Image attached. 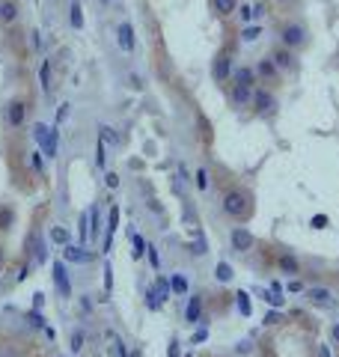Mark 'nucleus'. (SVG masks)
I'll return each instance as SVG.
<instances>
[{"label": "nucleus", "instance_id": "obj_1", "mask_svg": "<svg viewBox=\"0 0 339 357\" xmlns=\"http://www.w3.org/2000/svg\"><path fill=\"white\" fill-rule=\"evenodd\" d=\"M220 211L223 218H229L232 223H244L253 218L256 211V199L250 194V188L244 185H229L226 191L220 194Z\"/></svg>", "mask_w": 339, "mask_h": 357}, {"label": "nucleus", "instance_id": "obj_2", "mask_svg": "<svg viewBox=\"0 0 339 357\" xmlns=\"http://www.w3.org/2000/svg\"><path fill=\"white\" fill-rule=\"evenodd\" d=\"M274 30H277V42L286 45V48H292V51H298V54L307 51L312 45V30H310V24L301 15H282V18H277Z\"/></svg>", "mask_w": 339, "mask_h": 357}, {"label": "nucleus", "instance_id": "obj_3", "mask_svg": "<svg viewBox=\"0 0 339 357\" xmlns=\"http://www.w3.org/2000/svg\"><path fill=\"white\" fill-rule=\"evenodd\" d=\"M235 72V42H223L211 57V81L218 86H229Z\"/></svg>", "mask_w": 339, "mask_h": 357}, {"label": "nucleus", "instance_id": "obj_4", "mask_svg": "<svg viewBox=\"0 0 339 357\" xmlns=\"http://www.w3.org/2000/svg\"><path fill=\"white\" fill-rule=\"evenodd\" d=\"M250 110H253V116H259V119H274L280 114V96H277V89H271L265 84H256L253 86V96H250Z\"/></svg>", "mask_w": 339, "mask_h": 357}, {"label": "nucleus", "instance_id": "obj_5", "mask_svg": "<svg viewBox=\"0 0 339 357\" xmlns=\"http://www.w3.org/2000/svg\"><path fill=\"white\" fill-rule=\"evenodd\" d=\"M30 119V98L27 96H13L3 105V126L9 134H18L21 128H27Z\"/></svg>", "mask_w": 339, "mask_h": 357}, {"label": "nucleus", "instance_id": "obj_6", "mask_svg": "<svg viewBox=\"0 0 339 357\" xmlns=\"http://www.w3.org/2000/svg\"><path fill=\"white\" fill-rule=\"evenodd\" d=\"M268 54H271V60L277 63V69L286 75V77H292V75H298V72H301V54H298V51H292V48H286V45L274 42Z\"/></svg>", "mask_w": 339, "mask_h": 357}, {"label": "nucleus", "instance_id": "obj_7", "mask_svg": "<svg viewBox=\"0 0 339 357\" xmlns=\"http://www.w3.org/2000/svg\"><path fill=\"white\" fill-rule=\"evenodd\" d=\"M253 69H256V81H259V84H265V86H271V89H277V86L286 84V75L277 69V63L271 60V54L259 57V60L253 63Z\"/></svg>", "mask_w": 339, "mask_h": 357}, {"label": "nucleus", "instance_id": "obj_8", "mask_svg": "<svg viewBox=\"0 0 339 357\" xmlns=\"http://www.w3.org/2000/svg\"><path fill=\"white\" fill-rule=\"evenodd\" d=\"M21 0H0V30L3 33H13L18 24H21Z\"/></svg>", "mask_w": 339, "mask_h": 357}, {"label": "nucleus", "instance_id": "obj_9", "mask_svg": "<svg viewBox=\"0 0 339 357\" xmlns=\"http://www.w3.org/2000/svg\"><path fill=\"white\" fill-rule=\"evenodd\" d=\"M229 248L235 250V253H250V250H256V236L247 227H232L229 229Z\"/></svg>", "mask_w": 339, "mask_h": 357}, {"label": "nucleus", "instance_id": "obj_10", "mask_svg": "<svg viewBox=\"0 0 339 357\" xmlns=\"http://www.w3.org/2000/svg\"><path fill=\"white\" fill-rule=\"evenodd\" d=\"M116 45H119L122 54H128V57L137 51V36H134V24L128 18H122L116 24Z\"/></svg>", "mask_w": 339, "mask_h": 357}, {"label": "nucleus", "instance_id": "obj_11", "mask_svg": "<svg viewBox=\"0 0 339 357\" xmlns=\"http://www.w3.org/2000/svg\"><path fill=\"white\" fill-rule=\"evenodd\" d=\"M277 271L280 274H286V277H301L303 274V265H301V259L292 250H282L280 248V253H277Z\"/></svg>", "mask_w": 339, "mask_h": 357}, {"label": "nucleus", "instance_id": "obj_12", "mask_svg": "<svg viewBox=\"0 0 339 357\" xmlns=\"http://www.w3.org/2000/svg\"><path fill=\"white\" fill-rule=\"evenodd\" d=\"M239 3H241V0H209V13L218 21H232Z\"/></svg>", "mask_w": 339, "mask_h": 357}, {"label": "nucleus", "instance_id": "obj_13", "mask_svg": "<svg viewBox=\"0 0 339 357\" xmlns=\"http://www.w3.org/2000/svg\"><path fill=\"white\" fill-rule=\"evenodd\" d=\"M54 286L56 292H60V298H72V277L69 271H66V262H54Z\"/></svg>", "mask_w": 339, "mask_h": 357}, {"label": "nucleus", "instance_id": "obj_14", "mask_svg": "<svg viewBox=\"0 0 339 357\" xmlns=\"http://www.w3.org/2000/svg\"><path fill=\"white\" fill-rule=\"evenodd\" d=\"M250 96H253V89H250V86L229 84V105H232V110H244V107H250Z\"/></svg>", "mask_w": 339, "mask_h": 357}, {"label": "nucleus", "instance_id": "obj_15", "mask_svg": "<svg viewBox=\"0 0 339 357\" xmlns=\"http://www.w3.org/2000/svg\"><path fill=\"white\" fill-rule=\"evenodd\" d=\"M36 75H39V89L45 96H51V89H54V57H42Z\"/></svg>", "mask_w": 339, "mask_h": 357}, {"label": "nucleus", "instance_id": "obj_16", "mask_svg": "<svg viewBox=\"0 0 339 357\" xmlns=\"http://www.w3.org/2000/svg\"><path fill=\"white\" fill-rule=\"evenodd\" d=\"M202 307H206L202 295L199 292H194V295L188 292V304H185V321H188V325H197V321L202 319Z\"/></svg>", "mask_w": 339, "mask_h": 357}, {"label": "nucleus", "instance_id": "obj_17", "mask_svg": "<svg viewBox=\"0 0 339 357\" xmlns=\"http://www.w3.org/2000/svg\"><path fill=\"white\" fill-rule=\"evenodd\" d=\"M307 301L312 307H331L333 304V289L327 286H310L307 289Z\"/></svg>", "mask_w": 339, "mask_h": 357}, {"label": "nucleus", "instance_id": "obj_18", "mask_svg": "<svg viewBox=\"0 0 339 357\" xmlns=\"http://www.w3.org/2000/svg\"><path fill=\"white\" fill-rule=\"evenodd\" d=\"M229 84H241V86H256L259 81H256V69L250 63H241V66H235V72H232V81Z\"/></svg>", "mask_w": 339, "mask_h": 357}, {"label": "nucleus", "instance_id": "obj_19", "mask_svg": "<svg viewBox=\"0 0 339 357\" xmlns=\"http://www.w3.org/2000/svg\"><path fill=\"white\" fill-rule=\"evenodd\" d=\"M116 229H119V206H110V208H107V236H105V248H101L105 253H110Z\"/></svg>", "mask_w": 339, "mask_h": 357}, {"label": "nucleus", "instance_id": "obj_20", "mask_svg": "<svg viewBox=\"0 0 339 357\" xmlns=\"http://www.w3.org/2000/svg\"><path fill=\"white\" fill-rule=\"evenodd\" d=\"M63 256H66V262H77V265H84V262L93 259V253H89L84 244H81V248H75V244H66V248H63Z\"/></svg>", "mask_w": 339, "mask_h": 357}, {"label": "nucleus", "instance_id": "obj_21", "mask_svg": "<svg viewBox=\"0 0 339 357\" xmlns=\"http://www.w3.org/2000/svg\"><path fill=\"white\" fill-rule=\"evenodd\" d=\"M170 289H173V295H176V298H188V292H190V280H188V274L176 271L173 277H170Z\"/></svg>", "mask_w": 339, "mask_h": 357}, {"label": "nucleus", "instance_id": "obj_22", "mask_svg": "<svg viewBox=\"0 0 339 357\" xmlns=\"http://www.w3.org/2000/svg\"><path fill=\"white\" fill-rule=\"evenodd\" d=\"M42 152H45V158H56V149H60V128H51L48 131V137H45V143L39 146Z\"/></svg>", "mask_w": 339, "mask_h": 357}, {"label": "nucleus", "instance_id": "obj_23", "mask_svg": "<svg viewBox=\"0 0 339 357\" xmlns=\"http://www.w3.org/2000/svg\"><path fill=\"white\" fill-rule=\"evenodd\" d=\"M69 27L72 30H84V3L81 0H72L69 3Z\"/></svg>", "mask_w": 339, "mask_h": 357}, {"label": "nucleus", "instance_id": "obj_24", "mask_svg": "<svg viewBox=\"0 0 339 357\" xmlns=\"http://www.w3.org/2000/svg\"><path fill=\"white\" fill-rule=\"evenodd\" d=\"M262 24H259V21H253V24H244L241 27V33H239V39L244 42V45H250V42H259V39H262Z\"/></svg>", "mask_w": 339, "mask_h": 357}, {"label": "nucleus", "instance_id": "obj_25", "mask_svg": "<svg viewBox=\"0 0 339 357\" xmlns=\"http://www.w3.org/2000/svg\"><path fill=\"white\" fill-rule=\"evenodd\" d=\"M232 21H239V24L244 27V24H253L256 21V15H253V3H239V9H235V15H232Z\"/></svg>", "mask_w": 339, "mask_h": 357}, {"label": "nucleus", "instance_id": "obj_26", "mask_svg": "<svg viewBox=\"0 0 339 357\" xmlns=\"http://www.w3.org/2000/svg\"><path fill=\"white\" fill-rule=\"evenodd\" d=\"M194 185H197V191H199V194H206V191H209V185H211V173H209V167H197V173H194Z\"/></svg>", "mask_w": 339, "mask_h": 357}, {"label": "nucleus", "instance_id": "obj_27", "mask_svg": "<svg viewBox=\"0 0 339 357\" xmlns=\"http://www.w3.org/2000/svg\"><path fill=\"white\" fill-rule=\"evenodd\" d=\"M69 349H72V354H81V351L86 349V333H84L81 328H75V331H72V337H69Z\"/></svg>", "mask_w": 339, "mask_h": 357}, {"label": "nucleus", "instance_id": "obj_28", "mask_svg": "<svg viewBox=\"0 0 339 357\" xmlns=\"http://www.w3.org/2000/svg\"><path fill=\"white\" fill-rule=\"evenodd\" d=\"M101 236V208L93 206L89 208V238H98Z\"/></svg>", "mask_w": 339, "mask_h": 357}, {"label": "nucleus", "instance_id": "obj_29", "mask_svg": "<svg viewBox=\"0 0 339 357\" xmlns=\"http://www.w3.org/2000/svg\"><path fill=\"white\" fill-rule=\"evenodd\" d=\"M131 259L134 262H140V259H146V238L143 236H137V232H134V238H131Z\"/></svg>", "mask_w": 339, "mask_h": 357}, {"label": "nucleus", "instance_id": "obj_30", "mask_svg": "<svg viewBox=\"0 0 339 357\" xmlns=\"http://www.w3.org/2000/svg\"><path fill=\"white\" fill-rule=\"evenodd\" d=\"M298 3H301V0H268V6L274 9V13H280V15H289Z\"/></svg>", "mask_w": 339, "mask_h": 357}, {"label": "nucleus", "instance_id": "obj_31", "mask_svg": "<svg viewBox=\"0 0 339 357\" xmlns=\"http://www.w3.org/2000/svg\"><path fill=\"white\" fill-rule=\"evenodd\" d=\"M152 289H155V292H158V298H161V301H164V304H167V301H170V295H173V289H170V280H167V277H155V283H152Z\"/></svg>", "mask_w": 339, "mask_h": 357}, {"label": "nucleus", "instance_id": "obj_32", "mask_svg": "<svg viewBox=\"0 0 339 357\" xmlns=\"http://www.w3.org/2000/svg\"><path fill=\"white\" fill-rule=\"evenodd\" d=\"M214 277H218V283H229L232 280V265L229 262H218V268H214Z\"/></svg>", "mask_w": 339, "mask_h": 357}, {"label": "nucleus", "instance_id": "obj_33", "mask_svg": "<svg viewBox=\"0 0 339 357\" xmlns=\"http://www.w3.org/2000/svg\"><path fill=\"white\" fill-rule=\"evenodd\" d=\"M42 155H45L42 149H33V152H30V167H33V170H36L39 176H45V161H42Z\"/></svg>", "mask_w": 339, "mask_h": 357}, {"label": "nucleus", "instance_id": "obj_34", "mask_svg": "<svg viewBox=\"0 0 339 357\" xmlns=\"http://www.w3.org/2000/svg\"><path fill=\"white\" fill-rule=\"evenodd\" d=\"M105 164H107V146H105V140L98 137V146H96V167H98V170H105Z\"/></svg>", "mask_w": 339, "mask_h": 357}, {"label": "nucleus", "instance_id": "obj_35", "mask_svg": "<svg viewBox=\"0 0 339 357\" xmlns=\"http://www.w3.org/2000/svg\"><path fill=\"white\" fill-rule=\"evenodd\" d=\"M48 236H51V241H54V244H63V248L69 244V232H66L63 227H51Z\"/></svg>", "mask_w": 339, "mask_h": 357}, {"label": "nucleus", "instance_id": "obj_36", "mask_svg": "<svg viewBox=\"0 0 339 357\" xmlns=\"http://www.w3.org/2000/svg\"><path fill=\"white\" fill-rule=\"evenodd\" d=\"M146 307H149L152 312H158V310H161L164 307V301L161 298H158V292H155V289L149 286V292H146Z\"/></svg>", "mask_w": 339, "mask_h": 357}, {"label": "nucleus", "instance_id": "obj_37", "mask_svg": "<svg viewBox=\"0 0 339 357\" xmlns=\"http://www.w3.org/2000/svg\"><path fill=\"white\" fill-rule=\"evenodd\" d=\"M98 137L105 140V143H110V146H116V143H119V137L113 134V128H110V126H98Z\"/></svg>", "mask_w": 339, "mask_h": 357}, {"label": "nucleus", "instance_id": "obj_38", "mask_svg": "<svg viewBox=\"0 0 339 357\" xmlns=\"http://www.w3.org/2000/svg\"><path fill=\"white\" fill-rule=\"evenodd\" d=\"M48 126H45V122H33V134H36V143H39V146H42V143H45V137H48Z\"/></svg>", "mask_w": 339, "mask_h": 357}, {"label": "nucleus", "instance_id": "obj_39", "mask_svg": "<svg viewBox=\"0 0 339 357\" xmlns=\"http://www.w3.org/2000/svg\"><path fill=\"white\" fill-rule=\"evenodd\" d=\"M146 259H149V265L155 268V271L161 268V259H158V248H155V244H146Z\"/></svg>", "mask_w": 339, "mask_h": 357}, {"label": "nucleus", "instance_id": "obj_40", "mask_svg": "<svg viewBox=\"0 0 339 357\" xmlns=\"http://www.w3.org/2000/svg\"><path fill=\"white\" fill-rule=\"evenodd\" d=\"M265 301L271 307H282L286 304V298H282V292H274V289H271V292H265Z\"/></svg>", "mask_w": 339, "mask_h": 357}, {"label": "nucleus", "instance_id": "obj_41", "mask_svg": "<svg viewBox=\"0 0 339 357\" xmlns=\"http://www.w3.org/2000/svg\"><path fill=\"white\" fill-rule=\"evenodd\" d=\"M235 298H239V310H241V316H250V298H247V292H239Z\"/></svg>", "mask_w": 339, "mask_h": 357}, {"label": "nucleus", "instance_id": "obj_42", "mask_svg": "<svg viewBox=\"0 0 339 357\" xmlns=\"http://www.w3.org/2000/svg\"><path fill=\"white\" fill-rule=\"evenodd\" d=\"M13 208H0V229H9V223H13Z\"/></svg>", "mask_w": 339, "mask_h": 357}, {"label": "nucleus", "instance_id": "obj_43", "mask_svg": "<svg viewBox=\"0 0 339 357\" xmlns=\"http://www.w3.org/2000/svg\"><path fill=\"white\" fill-rule=\"evenodd\" d=\"M105 292L107 295L113 292V268H110V262H105Z\"/></svg>", "mask_w": 339, "mask_h": 357}, {"label": "nucleus", "instance_id": "obj_44", "mask_svg": "<svg viewBox=\"0 0 339 357\" xmlns=\"http://www.w3.org/2000/svg\"><path fill=\"white\" fill-rule=\"evenodd\" d=\"M105 185L110 188V191H116V188H119V176L113 173V170H110V173H105Z\"/></svg>", "mask_w": 339, "mask_h": 357}, {"label": "nucleus", "instance_id": "obj_45", "mask_svg": "<svg viewBox=\"0 0 339 357\" xmlns=\"http://www.w3.org/2000/svg\"><path fill=\"white\" fill-rule=\"evenodd\" d=\"M113 345H116V354H119V357H128V349H126V342H122L119 337H113Z\"/></svg>", "mask_w": 339, "mask_h": 357}, {"label": "nucleus", "instance_id": "obj_46", "mask_svg": "<svg viewBox=\"0 0 339 357\" xmlns=\"http://www.w3.org/2000/svg\"><path fill=\"white\" fill-rule=\"evenodd\" d=\"M315 354H319V357H333V354H331V345H327V342H319V349H315Z\"/></svg>", "mask_w": 339, "mask_h": 357}, {"label": "nucleus", "instance_id": "obj_47", "mask_svg": "<svg viewBox=\"0 0 339 357\" xmlns=\"http://www.w3.org/2000/svg\"><path fill=\"white\" fill-rule=\"evenodd\" d=\"M280 321H282L280 312H268V316H265V325H280Z\"/></svg>", "mask_w": 339, "mask_h": 357}, {"label": "nucleus", "instance_id": "obj_48", "mask_svg": "<svg viewBox=\"0 0 339 357\" xmlns=\"http://www.w3.org/2000/svg\"><path fill=\"white\" fill-rule=\"evenodd\" d=\"M179 354H182V349H179V340H173V342H170V351H167V357H179Z\"/></svg>", "mask_w": 339, "mask_h": 357}, {"label": "nucleus", "instance_id": "obj_49", "mask_svg": "<svg viewBox=\"0 0 339 357\" xmlns=\"http://www.w3.org/2000/svg\"><path fill=\"white\" fill-rule=\"evenodd\" d=\"M324 223H327L324 215H315V218H312V229H324Z\"/></svg>", "mask_w": 339, "mask_h": 357}, {"label": "nucleus", "instance_id": "obj_50", "mask_svg": "<svg viewBox=\"0 0 339 357\" xmlns=\"http://www.w3.org/2000/svg\"><path fill=\"white\" fill-rule=\"evenodd\" d=\"M289 292H303V283L298 280V277H292V283H289Z\"/></svg>", "mask_w": 339, "mask_h": 357}, {"label": "nucleus", "instance_id": "obj_51", "mask_svg": "<svg viewBox=\"0 0 339 357\" xmlns=\"http://www.w3.org/2000/svg\"><path fill=\"white\" fill-rule=\"evenodd\" d=\"M27 319L33 321V325H36V328H42L45 325V321H42V316H39V312H27Z\"/></svg>", "mask_w": 339, "mask_h": 357}, {"label": "nucleus", "instance_id": "obj_52", "mask_svg": "<svg viewBox=\"0 0 339 357\" xmlns=\"http://www.w3.org/2000/svg\"><path fill=\"white\" fill-rule=\"evenodd\" d=\"M131 89H143V77L140 75H131Z\"/></svg>", "mask_w": 339, "mask_h": 357}, {"label": "nucleus", "instance_id": "obj_53", "mask_svg": "<svg viewBox=\"0 0 339 357\" xmlns=\"http://www.w3.org/2000/svg\"><path fill=\"white\" fill-rule=\"evenodd\" d=\"M331 340H333V342L339 345V319L333 321V328H331Z\"/></svg>", "mask_w": 339, "mask_h": 357}, {"label": "nucleus", "instance_id": "obj_54", "mask_svg": "<svg viewBox=\"0 0 339 357\" xmlns=\"http://www.w3.org/2000/svg\"><path fill=\"white\" fill-rule=\"evenodd\" d=\"M101 3H110V0H101Z\"/></svg>", "mask_w": 339, "mask_h": 357}]
</instances>
